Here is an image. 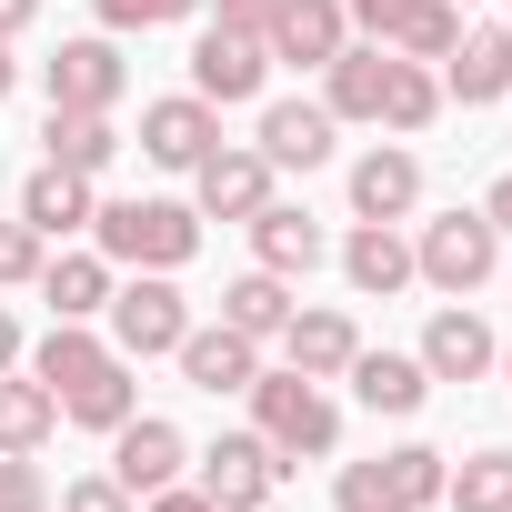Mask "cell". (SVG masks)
Segmentation results:
<instances>
[{
	"label": "cell",
	"mask_w": 512,
	"mask_h": 512,
	"mask_svg": "<svg viewBox=\"0 0 512 512\" xmlns=\"http://www.w3.org/2000/svg\"><path fill=\"white\" fill-rule=\"evenodd\" d=\"M61 512H131V492H121V482H71Z\"/></svg>",
	"instance_id": "8d00e7d4"
},
{
	"label": "cell",
	"mask_w": 512,
	"mask_h": 512,
	"mask_svg": "<svg viewBox=\"0 0 512 512\" xmlns=\"http://www.w3.org/2000/svg\"><path fill=\"white\" fill-rule=\"evenodd\" d=\"M282 342H292V372H312V382H322V372H352V352H362L342 312H292Z\"/></svg>",
	"instance_id": "9a60e30c"
},
{
	"label": "cell",
	"mask_w": 512,
	"mask_h": 512,
	"mask_svg": "<svg viewBox=\"0 0 512 512\" xmlns=\"http://www.w3.org/2000/svg\"><path fill=\"white\" fill-rule=\"evenodd\" d=\"M482 221H492V231H512V171L492 181V201H482Z\"/></svg>",
	"instance_id": "60d3db41"
},
{
	"label": "cell",
	"mask_w": 512,
	"mask_h": 512,
	"mask_svg": "<svg viewBox=\"0 0 512 512\" xmlns=\"http://www.w3.org/2000/svg\"><path fill=\"white\" fill-rule=\"evenodd\" d=\"M221 322H231L241 342H272V332L292 322V292H282V272H251V282H231V292H221Z\"/></svg>",
	"instance_id": "7402d4cb"
},
{
	"label": "cell",
	"mask_w": 512,
	"mask_h": 512,
	"mask_svg": "<svg viewBox=\"0 0 512 512\" xmlns=\"http://www.w3.org/2000/svg\"><path fill=\"white\" fill-rule=\"evenodd\" d=\"M342 512H402L392 472H382V462H352V472H342Z\"/></svg>",
	"instance_id": "d6a6232c"
},
{
	"label": "cell",
	"mask_w": 512,
	"mask_h": 512,
	"mask_svg": "<svg viewBox=\"0 0 512 512\" xmlns=\"http://www.w3.org/2000/svg\"><path fill=\"white\" fill-rule=\"evenodd\" d=\"M151 512H221V502H211V492H171V482H161V492H151Z\"/></svg>",
	"instance_id": "ab89813d"
},
{
	"label": "cell",
	"mask_w": 512,
	"mask_h": 512,
	"mask_svg": "<svg viewBox=\"0 0 512 512\" xmlns=\"http://www.w3.org/2000/svg\"><path fill=\"white\" fill-rule=\"evenodd\" d=\"M0 91H11V41H0Z\"/></svg>",
	"instance_id": "ee69618b"
},
{
	"label": "cell",
	"mask_w": 512,
	"mask_h": 512,
	"mask_svg": "<svg viewBox=\"0 0 512 512\" xmlns=\"http://www.w3.org/2000/svg\"><path fill=\"white\" fill-rule=\"evenodd\" d=\"M492 241H502V231H492L482 211H452V221H432V231H422L412 272H432L442 292H482V282H492Z\"/></svg>",
	"instance_id": "277c9868"
},
{
	"label": "cell",
	"mask_w": 512,
	"mask_h": 512,
	"mask_svg": "<svg viewBox=\"0 0 512 512\" xmlns=\"http://www.w3.org/2000/svg\"><path fill=\"white\" fill-rule=\"evenodd\" d=\"M392 41H402L412 61H452V41H462V21L442 11V0H412V21H402Z\"/></svg>",
	"instance_id": "1f68e13d"
},
{
	"label": "cell",
	"mask_w": 512,
	"mask_h": 512,
	"mask_svg": "<svg viewBox=\"0 0 512 512\" xmlns=\"http://www.w3.org/2000/svg\"><path fill=\"white\" fill-rule=\"evenodd\" d=\"M181 372L191 392H251V342L221 322V332H181Z\"/></svg>",
	"instance_id": "7c38bea8"
},
{
	"label": "cell",
	"mask_w": 512,
	"mask_h": 512,
	"mask_svg": "<svg viewBox=\"0 0 512 512\" xmlns=\"http://www.w3.org/2000/svg\"><path fill=\"white\" fill-rule=\"evenodd\" d=\"M412 191H422L412 151H372V161L352 171V211H362V221H402V211H412Z\"/></svg>",
	"instance_id": "5bb4252c"
},
{
	"label": "cell",
	"mask_w": 512,
	"mask_h": 512,
	"mask_svg": "<svg viewBox=\"0 0 512 512\" xmlns=\"http://www.w3.org/2000/svg\"><path fill=\"white\" fill-rule=\"evenodd\" d=\"M382 472H392V492H402V512H422V502H442V452H422V442H402V452H382Z\"/></svg>",
	"instance_id": "4dcf8cb0"
},
{
	"label": "cell",
	"mask_w": 512,
	"mask_h": 512,
	"mask_svg": "<svg viewBox=\"0 0 512 512\" xmlns=\"http://www.w3.org/2000/svg\"><path fill=\"white\" fill-rule=\"evenodd\" d=\"M51 422H61L51 382H0V452H41Z\"/></svg>",
	"instance_id": "484cf974"
},
{
	"label": "cell",
	"mask_w": 512,
	"mask_h": 512,
	"mask_svg": "<svg viewBox=\"0 0 512 512\" xmlns=\"http://www.w3.org/2000/svg\"><path fill=\"white\" fill-rule=\"evenodd\" d=\"M352 392H362L372 412H422L432 372H422V362H402V352H352Z\"/></svg>",
	"instance_id": "e0dca14e"
},
{
	"label": "cell",
	"mask_w": 512,
	"mask_h": 512,
	"mask_svg": "<svg viewBox=\"0 0 512 512\" xmlns=\"http://www.w3.org/2000/svg\"><path fill=\"white\" fill-rule=\"evenodd\" d=\"M262 161H272V171H312V161H332V111H312V101H272V111H262Z\"/></svg>",
	"instance_id": "9c48e42d"
},
{
	"label": "cell",
	"mask_w": 512,
	"mask_h": 512,
	"mask_svg": "<svg viewBox=\"0 0 512 512\" xmlns=\"http://www.w3.org/2000/svg\"><path fill=\"white\" fill-rule=\"evenodd\" d=\"M61 412H71V422H91V432H121V422H131V372H121V362H111V372H91Z\"/></svg>",
	"instance_id": "f1b7e54d"
},
{
	"label": "cell",
	"mask_w": 512,
	"mask_h": 512,
	"mask_svg": "<svg viewBox=\"0 0 512 512\" xmlns=\"http://www.w3.org/2000/svg\"><path fill=\"white\" fill-rule=\"evenodd\" d=\"M342 272H352V292H382V302H392V292L412 282V251H402V231H392V221H362V231H352V251H342Z\"/></svg>",
	"instance_id": "4fadbf2b"
},
{
	"label": "cell",
	"mask_w": 512,
	"mask_h": 512,
	"mask_svg": "<svg viewBox=\"0 0 512 512\" xmlns=\"http://www.w3.org/2000/svg\"><path fill=\"white\" fill-rule=\"evenodd\" d=\"M111 362H121V352H101L81 322H61V332L41 342V382H51V402H71V392H81L91 372H111Z\"/></svg>",
	"instance_id": "cb8c5ba5"
},
{
	"label": "cell",
	"mask_w": 512,
	"mask_h": 512,
	"mask_svg": "<svg viewBox=\"0 0 512 512\" xmlns=\"http://www.w3.org/2000/svg\"><path fill=\"white\" fill-rule=\"evenodd\" d=\"M502 372H512V352H502Z\"/></svg>",
	"instance_id": "f6af8a7d"
},
{
	"label": "cell",
	"mask_w": 512,
	"mask_h": 512,
	"mask_svg": "<svg viewBox=\"0 0 512 512\" xmlns=\"http://www.w3.org/2000/svg\"><path fill=\"white\" fill-rule=\"evenodd\" d=\"M41 272V231L31 221H0V282H31Z\"/></svg>",
	"instance_id": "836d02e7"
},
{
	"label": "cell",
	"mask_w": 512,
	"mask_h": 512,
	"mask_svg": "<svg viewBox=\"0 0 512 512\" xmlns=\"http://www.w3.org/2000/svg\"><path fill=\"white\" fill-rule=\"evenodd\" d=\"M482 362H492V332H482L472 312H442V322L422 332V372H432V382H472Z\"/></svg>",
	"instance_id": "2e32d148"
},
{
	"label": "cell",
	"mask_w": 512,
	"mask_h": 512,
	"mask_svg": "<svg viewBox=\"0 0 512 512\" xmlns=\"http://www.w3.org/2000/svg\"><path fill=\"white\" fill-rule=\"evenodd\" d=\"M11 31H31V0H0V41H11Z\"/></svg>",
	"instance_id": "b9f144b4"
},
{
	"label": "cell",
	"mask_w": 512,
	"mask_h": 512,
	"mask_svg": "<svg viewBox=\"0 0 512 512\" xmlns=\"http://www.w3.org/2000/svg\"><path fill=\"white\" fill-rule=\"evenodd\" d=\"M111 482H121V492H161V482H181V432H171V422H121Z\"/></svg>",
	"instance_id": "8fae6325"
},
{
	"label": "cell",
	"mask_w": 512,
	"mask_h": 512,
	"mask_svg": "<svg viewBox=\"0 0 512 512\" xmlns=\"http://www.w3.org/2000/svg\"><path fill=\"white\" fill-rule=\"evenodd\" d=\"M262 41L251 31H201V51H191V81H201V101H251L262 91Z\"/></svg>",
	"instance_id": "52a82bcc"
},
{
	"label": "cell",
	"mask_w": 512,
	"mask_h": 512,
	"mask_svg": "<svg viewBox=\"0 0 512 512\" xmlns=\"http://www.w3.org/2000/svg\"><path fill=\"white\" fill-rule=\"evenodd\" d=\"M11 352H21V322H11V312H0V372H11Z\"/></svg>",
	"instance_id": "7bdbcfd3"
},
{
	"label": "cell",
	"mask_w": 512,
	"mask_h": 512,
	"mask_svg": "<svg viewBox=\"0 0 512 512\" xmlns=\"http://www.w3.org/2000/svg\"><path fill=\"white\" fill-rule=\"evenodd\" d=\"M282 472H292V462H282L262 432H231V442H211V452H201V492H211L221 512H262Z\"/></svg>",
	"instance_id": "3957f363"
},
{
	"label": "cell",
	"mask_w": 512,
	"mask_h": 512,
	"mask_svg": "<svg viewBox=\"0 0 512 512\" xmlns=\"http://www.w3.org/2000/svg\"><path fill=\"white\" fill-rule=\"evenodd\" d=\"M282 0H221V31H272Z\"/></svg>",
	"instance_id": "f35d334b"
},
{
	"label": "cell",
	"mask_w": 512,
	"mask_h": 512,
	"mask_svg": "<svg viewBox=\"0 0 512 512\" xmlns=\"http://www.w3.org/2000/svg\"><path fill=\"white\" fill-rule=\"evenodd\" d=\"M262 201H272V161H262V151H211V161H201V211L251 221Z\"/></svg>",
	"instance_id": "30bf717a"
},
{
	"label": "cell",
	"mask_w": 512,
	"mask_h": 512,
	"mask_svg": "<svg viewBox=\"0 0 512 512\" xmlns=\"http://www.w3.org/2000/svg\"><path fill=\"white\" fill-rule=\"evenodd\" d=\"M111 332H121V362H151V352H181L191 312H181V292L151 272V282H131V292L111 302Z\"/></svg>",
	"instance_id": "5b68a950"
},
{
	"label": "cell",
	"mask_w": 512,
	"mask_h": 512,
	"mask_svg": "<svg viewBox=\"0 0 512 512\" xmlns=\"http://www.w3.org/2000/svg\"><path fill=\"white\" fill-rule=\"evenodd\" d=\"M272 51L282 61H332L342 51V11H332V0H282V11H272Z\"/></svg>",
	"instance_id": "d6986e66"
},
{
	"label": "cell",
	"mask_w": 512,
	"mask_h": 512,
	"mask_svg": "<svg viewBox=\"0 0 512 512\" xmlns=\"http://www.w3.org/2000/svg\"><path fill=\"white\" fill-rule=\"evenodd\" d=\"M121 101V51L111 41H61L51 61V111H111Z\"/></svg>",
	"instance_id": "8992f818"
},
{
	"label": "cell",
	"mask_w": 512,
	"mask_h": 512,
	"mask_svg": "<svg viewBox=\"0 0 512 512\" xmlns=\"http://www.w3.org/2000/svg\"><path fill=\"white\" fill-rule=\"evenodd\" d=\"M251 402H262V442H272V452H292V462L342 442V412L312 392V372H272V382L251 372Z\"/></svg>",
	"instance_id": "7a4b0ae2"
},
{
	"label": "cell",
	"mask_w": 512,
	"mask_h": 512,
	"mask_svg": "<svg viewBox=\"0 0 512 512\" xmlns=\"http://www.w3.org/2000/svg\"><path fill=\"white\" fill-rule=\"evenodd\" d=\"M452 91H462V101H502V91H512V31L452 41Z\"/></svg>",
	"instance_id": "44dd1931"
},
{
	"label": "cell",
	"mask_w": 512,
	"mask_h": 512,
	"mask_svg": "<svg viewBox=\"0 0 512 512\" xmlns=\"http://www.w3.org/2000/svg\"><path fill=\"white\" fill-rule=\"evenodd\" d=\"M432 101H442V81H432L422 61H392V91H382V121H392V131H422V121H432Z\"/></svg>",
	"instance_id": "f546056e"
},
{
	"label": "cell",
	"mask_w": 512,
	"mask_h": 512,
	"mask_svg": "<svg viewBox=\"0 0 512 512\" xmlns=\"http://www.w3.org/2000/svg\"><path fill=\"white\" fill-rule=\"evenodd\" d=\"M41 292H51V312H61V322H81V312H101V302H111V272L91 262V251H71V262H51V282H41Z\"/></svg>",
	"instance_id": "83f0119b"
},
{
	"label": "cell",
	"mask_w": 512,
	"mask_h": 512,
	"mask_svg": "<svg viewBox=\"0 0 512 512\" xmlns=\"http://www.w3.org/2000/svg\"><path fill=\"white\" fill-rule=\"evenodd\" d=\"M251 241H262V272H312V262H322L312 211H282V201H262V211H251Z\"/></svg>",
	"instance_id": "ac0fdd59"
},
{
	"label": "cell",
	"mask_w": 512,
	"mask_h": 512,
	"mask_svg": "<svg viewBox=\"0 0 512 512\" xmlns=\"http://www.w3.org/2000/svg\"><path fill=\"white\" fill-rule=\"evenodd\" d=\"M382 91H392V51H332V111L382 121Z\"/></svg>",
	"instance_id": "603a6c76"
},
{
	"label": "cell",
	"mask_w": 512,
	"mask_h": 512,
	"mask_svg": "<svg viewBox=\"0 0 512 512\" xmlns=\"http://www.w3.org/2000/svg\"><path fill=\"white\" fill-rule=\"evenodd\" d=\"M0 512H41V472H31V452L0 462Z\"/></svg>",
	"instance_id": "d590c367"
},
{
	"label": "cell",
	"mask_w": 512,
	"mask_h": 512,
	"mask_svg": "<svg viewBox=\"0 0 512 512\" xmlns=\"http://www.w3.org/2000/svg\"><path fill=\"white\" fill-rule=\"evenodd\" d=\"M21 221H31V231H81V221H91V181H81V171H61V161H51V171H31Z\"/></svg>",
	"instance_id": "ffe728a7"
},
{
	"label": "cell",
	"mask_w": 512,
	"mask_h": 512,
	"mask_svg": "<svg viewBox=\"0 0 512 512\" xmlns=\"http://www.w3.org/2000/svg\"><path fill=\"white\" fill-rule=\"evenodd\" d=\"M141 151L161 171H201L211 161V101H151L141 111Z\"/></svg>",
	"instance_id": "ba28073f"
},
{
	"label": "cell",
	"mask_w": 512,
	"mask_h": 512,
	"mask_svg": "<svg viewBox=\"0 0 512 512\" xmlns=\"http://www.w3.org/2000/svg\"><path fill=\"white\" fill-rule=\"evenodd\" d=\"M101 221V251L111 262H141V272H181L191 251H201V221L181 211V201H111V211H91Z\"/></svg>",
	"instance_id": "6da1fadb"
},
{
	"label": "cell",
	"mask_w": 512,
	"mask_h": 512,
	"mask_svg": "<svg viewBox=\"0 0 512 512\" xmlns=\"http://www.w3.org/2000/svg\"><path fill=\"white\" fill-rule=\"evenodd\" d=\"M352 21H362V31H382V41H392V31H402V21H412V0H352Z\"/></svg>",
	"instance_id": "74e56055"
},
{
	"label": "cell",
	"mask_w": 512,
	"mask_h": 512,
	"mask_svg": "<svg viewBox=\"0 0 512 512\" xmlns=\"http://www.w3.org/2000/svg\"><path fill=\"white\" fill-rule=\"evenodd\" d=\"M442 492H452V512H512V452H472Z\"/></svg>",
	"instance_id": "4316f807"
},
{
	"label": "cell",
	"mask_w": 512,
	"mask_h": 512,
	"mask_svg": "<svg viewBox=\"0 0 512 512\" xmlns=\"http://www.w3.org/2000/svg\"><path fill=\"white\" fill-rule=\"evenodd\" d=\"M41 141H51V161H61V171H81V181H91V171L121 151L101 111H51V131H41Z\"/></svg>",
	"instance_id": "d4e9b609"
},
{
	"label": "cell",
	"mask_w": 512,
	"mask_h": 512,
	"mask_svg": "<svg viewBox=\"0 0 512 512\" xmlns=\"http://www.w3.org/2000/svg\"><path fill=\"white\" fill-rule=\"evenodd\" d=\"M181 11H201V0H101L111 31H151V21H181Z\"/></svg>",
	"instance_id": "e575fe53"
}]
</instances>
